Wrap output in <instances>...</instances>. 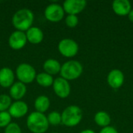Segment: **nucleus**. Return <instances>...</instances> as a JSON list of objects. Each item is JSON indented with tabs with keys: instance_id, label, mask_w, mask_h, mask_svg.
I'll list each match as a JSON object with an SVG mask.
<instances>
[{
	"instance_id": "obj_1",
	"label": "nucleus",
	"mask_w": 133,
	"mask_h": 133,
	"mask_svg": "<svg viewBox=\"0 0 133 133\" xmlns=\"http://www.w3.org/2000/svg\"><path fill=\"white\" fill-rule=\"evenodd\" d=\"M34 19V15L30 9H20L13 14L12 23L16 30L24 32L32 26Z\"/></svg>"
},
{
	"instance_id": "obj_2",
	"label": "nucleus",
	"mask_w": 133,
	"mask_h": 133,
	"mask_svg": "<svg viewBox=\"0 0 133 133\" xmlns=\"http://www.w3.org/2000/svg\"><path fill=\"white\" fill-rule=\"evenodd\" d=\"M26 126L32 133H44L48 131L49 124L44 114L34 111L26 118Z\"/></svg>"
},
{
	"instance_id": "obj_3",
	"label": "nucleus",
	"mask_w": 133,
	"mask_h": 133,
	"mask_svg": "<svg viewBox=\"0 0 133 133\" xmlns=\"http://www.w3.org/2000/svg\"><path fill=\"white\" fill-rule=\"evenodd\" d=\"M62 115V123L67 127H74L79 124L83 118L82 110L76 105L65 108Z\"/></svg>"
},
{
	"instance_id": "obj_4",
	"label": "nucleus",
	"mask_w": 133,
	"mask_h": 133,
	"mask_svg": "<svg viewBox=\"0 0 133 133\" xmlns=\"http://www.w3.org/2000/svg\"><path fill=\"white\" fill-rule=\"evenodd\" d=\"M83 72V66L81 63L76 60H70L65 62L60 70L61 77L69 80H74L79 78Z\"/></svg>"
},
{
	"instance_id": "obj_5",
	"label": "nucleus",
	"mask_w": 133,
	"mask_h": 133,
	"mask_svg": "<svg viewBox=\"0 0 133 133\" xmlns=\"http://www.w3.org/2000/svg\"><path fill=\"white\" fill-rule=\"evenodd\" d=\"M16 76L18 80L23 83H32L37 76V72L34 66L28 63H21L16 69Z\"/></svg>"
},
{
	"instance_id": "obj_6",
	"label": "nucleus",
	"mask_w": 133,
	"mask_h": 133,
	"mask_svg": "<svg viewBox=\"0 0 133 133\" xmlns=\"http://www.w3.org/2000/svg\"><path fill=\"white\" fill-rule=\"evenodd\" d=\"M58 49L62 56L66 58H72L78 53L79 46L74 40L70 38H64L59 41Z\"/></svg>"
},
{
	"instance_id": "obj_7",
	"label": "nucleus",
	"mask_w": 133,
	"mask_h": 133,
	"mask_svg": "<svg viewBox=\"0 0 133 133\" xmlns=\"http://www.w3.org/2000/svg\"><path fill=\"white\" fill-rule=\"evenodd\" d=\"M44 13L47 20L52 23H57L63 19L65 11L61 5L58 3H51L47 5Z\"/></svg>"
},
{
	"instance_id": "obj_8",
	"label": "nucleus",
	"mask_w": 133,
	"mask_h": 133,
	"mask_svg": "<svg viewBox=\"0 0 133 133\" xmlns=\"http://www.w3.org/2000/svg\"><path fill=\"white\" fill-rule=\"evenodd\" d=\"M52 87L55 94L60 98H66L70 94V84L69 81L62 77H58L55 79H54Z\"/></svg>"
},
{
	"instance_id": "obj_9",
	"label": "nucleus",
	"mask_w": 133,
	"mask_h": 133,
	"mask_svg": "<svg viewBox=\"0 0 133 133\" xmlns=\"http://www.w3.org/2000/svg\"><path fill=\"white\" fill-rule=\"evenodd\" d=\"M85 0H66L63 3V9L69 15H77L86 7Z\"/></svg>"
},
{
	"instance_id": "obj_10",
	"label": "nucleus",
	"mask_w": 133,
	"mask_h": 133,
	"mask_svg": "<svg viewBox=\"0 0 133 133\" xmlns=\"http://www.w3.org/2000/svg\"><path fill=\"white\" fill-rule=\"evenodd\" d=\"M27 40L25 32L16 30L9 37V45L13 50H20L26 44Z\"/></svg>"
},
{
	"instance_id": "obj_11",
	"label": "nucleus",
	"mask_w": 133,
	"mask_h": 133,
	"mask_svg": "<svg viewBox=\"0 0 133 133\" xmlns=\"http://www.w3.org/2000/svg\"><path fill=\"white\" fill-rule=\"evenodd\" d=\"M28 105L23 101H16L12 103L9 108V113L12 118H20L25 116L28 112Z\"/></svg>"
},
{
	"instance_id": "obj_12",
	"label": "nucleus",
	"mask_w": 133,
	"mask_h": 133,
	"mask_svg": "<svg viewBox=\"0 0 133 133\" xmlns=\"http://www.w3.org/2000/svg\"><path fill=\"white\" fill-rule=\"evenodd\" d=\"M13 71L9 67H3L0 69V86L3 88H10L15 83Z\"/></svg>"
},
{
	"instance_id": "obj_13",
	"label": "nucleus",
	"mask_w": 133,
	"mask_h": 133,
	"mask_svg": "<svg viewBox=\"0 0 133 133\" xmlns=\"http://www.w3.org/2000/svg\"><path fill=\"white\" fill-rule=\"evenodd\" d=\"M124 74L119 69L111 70L108 76V83L114 89L120 88L124 83Z\"/></svg>"
},
{
	"instance_id": "obj_14",
	"label": "nucleus",
	"mask_w": 133,
	"mask_h": 133,
	"mask_svg": "<svg viewBox=\"0 0 133 133\" xmlns=\"http://www.w3.org/2000/svg\"><path fill=\"white\" fill-rule=\"evenodd\" d=\"M25 34L27 41L32 44H38L44 40V33L42 30L37 26H31Z\"/></svg>"
},
{
	"instance_id": "obj_15",
	"label": "nucleus",
	"mask_w": 133,
	"mask_h": 133,
	"mask_svg": "<svg viewBox=\"0 0 133 133\" xmlns=\"http://www.w3.org/2000/svg\"><path fill=\"white\" fill-rule=\"evenodd\" d=\"M26 85L19 81L14 83L9 88V97L15 101H20L26 95Z\"/></svg>"
},
{
	"instance_id": "obj_16",
	"label": "nucleus",
	"mask_w": 133,
	"mask_h": 133,
	"mask_svg": "<svg viewBox=\"0 0 133 133\" xmlns=\"http://www.w3.org/2000/svg\"><path fill=\"white\" fill-rule=\"evenodd\" d=\"M112 9L117 15L126 16L131 11V4L128 0H115L112 3Z\"/></svg>"
},
{
	"instance_id": "obj_17",
	"label": "nucleus",
	"mask_w": 133,
	"mask_h": 133,
	"mask_svg": "<svg viewBox=\"0 0 133 133\" xmlns=\"http://www.w3.org/2000/svg\"><path fill=\"white\" fill-rule=\"evenodd\" d=\"M61 67L62 65L59 62L54 58H48L43 64V69L44 70V72L51 76L59 73Z\"/></svg>"
},
{
	"instance_id": "obj_18",
	"label": "nucleus",
	"mask_w": 133,
	"mask_h": 133,
	"mask_svg": "<svg viewBox=\"0 0 133 133\" xmlns=\"http://www.w3.org/2000/svg\"><path fill=\"white\" fill-rule=\"evenodd\" d=\"M50 100L45 95L38 96L34 101V108L36 111L44 114L50 108Z\"/></svg>"
},
{
	"instance_id": "obj_19",
	"label": "nucleus",
	"mask_w": 133,
	"mask_h": 133,
	"mask_svg": "<svg viewBox=\"0 0 133 133\" xmlns=\"http://www.w3.org/2000/svg\"><path fill=\"white\" fill-rule=\"evenodd\" d=\"M35 80L38 85H40L41 87H49L52 86L53 82H54V79H53L52 76H51L44 72L37 74Z\"/></svg>"
},
{
	"instance_id": "obj_20",
	"label": "nucleus",
	"mask_w": 133,
	"mask_h": 133,
	"mask_svg": "<svg viewBox=\"0 0 133 133\" xmlns=\"http://www.w3.org/2000/svg\"><path fill=\"white\" fill-rule=\"evenodd\" d=\"M94 121L99 126L105 128L109 126V124L111 123V117L105 111H99L95 115Z\"/></svg>"
},
{
	"instance_id": "obj_21",
	"label": "nucleus",
	"mask_w": 133,
	"mask_h": 133,
	"mask_svg": "<svg viewBox=\"0 0 133 133\" xmlns=\"http://www.w3.org/2000/svg\"><path fill=\"white\" fill-rule=\"evenodd\" d=\"M47 119L49 125L57 126L62 124V115L56 111L50 112L47 116Z\"/></svg>"
},
{
	"instance_id": "obj_22",
	"label": "nucleus",
	"mask_w": 133,
	"mask_h": 133,
	"mask_svg": "<svg viewBox=\"0 0 133 133\" xmlns=\"http://www.w3.org/2000/svg\"><path fill=\"white\" fill-rule=\"evenodd\" d=\"M12 104V99L9 95L0 94V112L6 111Z\"/></svg>"
},
{
	"instance_id": "obj_23",
	"label": "nucleus",
	"mask_w": 133,
	"mask_h": 133,
	"mask_svg": "<svg viewBox=\"0 0 133 133\" xmlns=\"http://www.w3.org/2000/svg\"><path fill=\"white\" fill-rule=\"evenodd\" d=\"M12 117L9 111L0 112V128H5L11 123Z\"/></svg>"
},
{
	"instance_id": "obj_24",
	"label": "nucleus",
	"mask_w": 133,
	"mask_h": 133,
	"mask_svg": "<svg viewBox=\"0 0 133 133\" xmlns=\"http://www.w3.org/2000/svg\"><path fill=\"white\" fill-rule=\"evenodd\" d=\"M79 19L76 15H68L65 18V24L70 28H74L77 26Z\"/></svg>"
},
{
	"instance_id": "obj_25",
	"label": "nucleus",
	"mask_w": 133,
	"mask_h": 133,
	"mask_svg": "<svg viewBox=\"0 0 133 133\" xmlns=\"http://www.w3.org/2000/svg\"><path fill=\"white\" fill-rule=\"evenodd\" d=\"M4 133H22V130L17 123L11 122L7 127L5 128Z\"/></svg>"
},
{
	"instance_id": "obj_26",
	"label": "nucleus",
	"mask_w": 133,
	"mask_h": 133,
	"mask_svg": "<svg viewBox=\"0 0 133 133\" xmlns=\"http://www.w3.org/2000/svg\"><path fill=\"white\" fill-rule=\"evenodd\" d=\"M100 133H118V131L114 128V127H111V126H107L105 128H103Z\"/></svg>"
},
{
	"instance_id": "obj_27",
	"label": "nucleus",
	"mask_w": 133,
	"mask_h": 133,
	"mask_svg": "<svg viewBox=\"0 0 133 133\" xmlns=\"http://www.w3.org/2000/svg\"><path fill=\"white\" fill-rule=\"evenodd\" d=\"M129 20L130 21H132L133 23V9L132 10H131L130 12H129Z\"/></svg>"
},
{
	"instance_id": "obj_28",
	"label": "nucleus",
	"mask_w": 133,
	"mask_h": 133,
	"mask_svg": "<svg viewBox=\"0 0 133 133\" xmlns=\"http://www.w3.org/2000/svg\"><path fill=\"white\" fill-rule=\"evenodd\" d=\"M80 133H95L93 130L91 129H85V130H83Z\"/></svg>"
},
{
	"instance_id": "obj_29",
	"label": "nucleus",
	"mask_w": 133,
	"mask_h": 133,
	"mask_svg": "<svg viewBox=\"0 0 133 133\" xmlns=\"http://www.w3.org/2000/svg\"><path fill=\"white\" fill-rule=\"evenodd\" d=\"M52 133H58V132H52Z\"/></svg>"
}]
</instances>
